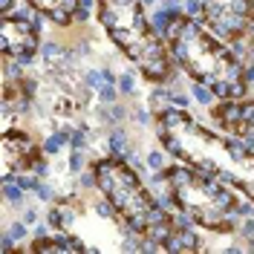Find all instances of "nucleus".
Segmentation results:
<instances>
[{
  "instance_id": "obj_1",
  "label": "nucleus",
  "mask_w": 254,
  "mask_h": 254,
  "mask_svg": "<svg viewBox=\"0 0 254 254\" xmlns=\"http://www.w3.org/2000/svg\"><path fill=\"white\" fill-rule=\"evenodd\" d=\"M168 156L237 188L254 202V147L243 136L214 133L188 110H165L153 119Z\"/></svg>"
},
{
  "instance_id": "obj_2",
  "label": "nucleus",
  "mask_w": 254,
  "mask_h": 254,
  "mask_svg": "<svg viewBox=\"0 0 254 254\" xmlns=\"http://www.w3.org/2000/svg\"><path fill=\"white\" fill-rule=\"evenodd\" d=\"M90 168L95 176V190L110 202L116 220L165 252V243L171 240L176 225L185 220V214L179 208L162 205L156 190H150L142 179V171L133 168L125 156L110 153L90 162Z\"/></svg>"
},
{
  "instance_id": "obj_3",
  "label": "nucleus",
  "mask_w": 254,
  "mask_h": 254,
  "mask_svg": "<svg viewBox=\"0 0 254 254\" xmlns=\"http://www.w3.org/2000/svg\"><path fill=\"white\" fill-rule=\"evenodd\" d=\"M168 47L174 52L176 66L190 81H199L214 90L220 101H243L252 93L246 66L237 52L208 29L199 17L182 15L168 29Z\"/></svg>"
},
{
  "instance_id": "obj_4",
  "label": "nucleus",
  "mask_w": 254,
  "mask_h": 254,
  "mask_svg": "<svg viewBox=\"0 0 254 254\" xmlns=\"http://www.w3.org/2000/svg\"><path fill=\"white\" fill-rule=\"evenodd\" d=\"M98 23L130 64L153 84H171L179 75L168 38L150 23L144 0H98Z\"/></svg>"
},
{
  "instance_id": "obj_5",
  "label": "nucleus",
  "mask_w": 254,
  "mask_h": 254,
  "mask_svg": "<svg viewBox=\"0 0 254 254\" xmlns=\"http://www.w3.org/2000/svg\"><path fill=\"white\" fill-rule=\"evenodd\" d=\"M162 174V182L171 193L174 205L188 217L196 228H205L220 237H234L237 234L240 217L246 211V196L237 188L231 190L225 182L214 179L208 174H199L182 162L168 165Z\"/></svg>"
},
{
  "instance_id": "obj_6",
  "label": "nucleus",
  "mask_w": 254,
  "mask_h": 254,
  "mask_svg": "<svg viewBox=\"0 0 254 254\" xmlns=\"http://www.w3.org/2000/svg\"><path fill=\"white\" fill-rule=\"evenodd\" d=\"M199 20L228 47L254 29V0H199Z\"/></svg>"
},
{
  "instance_id": "obj_7",
  "label": "nucleus",
  "mask_w": 254,
  "mask_h": 254,
  "mask_svg": "<svg viewBox=\"0 0 254 254\" xmlns=\"http://www.w3.org/2000/svg\"><path fill=\"white\" fill-rule=\"evenodd\" d=\"M47 156L41 139L20 125L3 127V142H0V165H3V176L15 174H32L35 165Z\"/></svg>"
},
{
  "instance_id": "obj_8",
  "label": "nucleus",
  "mask_w": 254,
  "mask_h": 254,
  "mask_svg": "<svg viewBox=\"0 0 254 254\" xmlns=\"http://www.w3.org/2000/svg\"><path fill=\"white\" fill-rule=\"evenodd\" d=\"M41 29L26 15H6L0 20V49L3 58H15L20 64H29L41 52Z\"/></svg>"
},
{
  "instance_id": "obj_9",
  "label": "nucleus",
  "mask_w": 254,
  "mask_h": 254,
  "mask_svg": "<svg viewBox=\"0 0 254 254\" xmlns=\"http://www.w3.org/2000/svg\"><path fill=\"white\" fill-rule=\"evenodd\" d=\"M23 3L58 29L78 26V0H23Z\"/></svg>"
},
{
  "instance_id": "obj_10",
  "label": "nucleus",
  "mask_w": 254,
  "mask_h": 254,
  "mask_svg": "<svg viewBox=\"0 0 254 254\" xmlns=\"http://www.w3.org/2000/svg\"><path fill=\"white\" fill-rule=\"evenodd\" d=\"M23 252H32V254H52V252L84 254V252H90V246H84L81 240H75L72 234H66V231H55V234L47 231V234H38L29 246H23Z\"/></svg>"
},
{
  "instance_id": "obj_11",
  "label": "nucleus",
  "mask_w": 254,
  "mask_h": 254,
  "mask_svg": "<svg viewBox=\"0 0 254 254\" xmlns=\"http://www.w3.org/2000/svg\"><path fill=\"white\" fill-rule=\"evenodd\" d=\"M190 95H193V101H196V104H202V107H208V110L220 101V98L214 95V90L205 87V84H199V81H190Z\"/></svg>"
},
{
  "instance_id": "obj_12",
  "label": "nucleus",
  "mask_w": 254,
  "mask_h": 254,
  "mask_svg": "<svg viewBox=\"0 0 254 254\" xmlns=\"http://www.w3.org/2000/svg\"><path fill=\"white\" fill-rule=\"evenodd\" d=\"M66 171L72 176H78L81 171H87V165H90V150H81V147H69V159H66Z\"/></svg>"
},
{
  "instance_id": "obj_13",
  "label": "nucleus",
  "mask_w": 254,
  "mask_h": 254,
  "mask_svg": "<svg viewBox=\"0 0 254 254\" xmlns=\"http://www.w3.org/2000/svg\"><path fill=\"white\" fill-rule=\"evenodd\" d=\"M150 119H156L150 107H142V104H139V107H136V104L130 107V122L136 127H150Z\"/></svg>"
},
{
  "instance_id": "obj_14",
  "label": "nucleus",
  "mask_w": 254,
  "mask_h": 254,
  "mask_svg": "<svg viewBox=\"0 0 254 254\" xmlns=\"http://www.w3.org/2000/svg\"><path fill=\"white\" fill-rule=\"evenodd\" d=\"M165 153H168L165 147H162V150H159V147H153V150H147V156H144V162H147V168H150L153 174H156V171H165V168H168V165H165Z\"/></svg>"
},
{
  "instance_id": "obj_15",
  "label": "nucleus",
  "mask_w": 254,
  "mask_h": 254,
  "mask_svg": "<svg viewBox=\"0 0 254 254\" xmlns=\"http://www.w3.org/2000/svg\"><path fill=\"white\" fill-rule=\"evenodd\" d=\"M35 199H41V202L52 205V202H58L61 196L55 193V185H49V182H41V185H38V190H35Z\"/></svg>"
},
{
  "instance_id": "obj_16",
  "label": "nucleus",
  "mask_w": 254,
  "mask_h": 254,
  "mask_svg": "<svg viewBox=\"0 0 254 254\" xmlns=\"http://www.w3.org/2000/svg\"><path fill=\"white\" fill-rule=\"evenodd\" d=\"M119 93L136 95V75L133 72H119Z\"/></svg>"
},
{
  "instance_id": "obj_17",
  "label": "nucleus",
  "mask_w": 254,
  "mask_h": 254,
  "mask_svg": "<svg viewBox=\"0 0 254 254\" xmlns=\"http://www.w3.org/2000/svg\"><path fill=\"white\" fill-rule=\"evenodd\" d=\"M29 228H32V225H26L23 220H17V222H12V225H6L3 231H6L9 237H15L17 243H20V240H26V237H29Z\"/></svg>"
},
{
  "instance_id": "obj_18",
  "label": "nucleus",
  "mask_w": 254,
  "mask_h": 254,
  "mask_svg": "<svg viewBox=\"0 0 254 254\" xmlns=\"http://www.w3.org/2000/svg\"><path fill=\"white\" fill-rule=\"evenodd\" d=\"M20 220L35 228V225L41 222V211H38V208H23V211H20Z\"/></svg>"
},
{
  "instance_id": "obj_19",
  "label": "nucleus",
  "mask_w": 254,
  "mask_h": 254,
  "mask_svg": "<svg viewBox=\"0 0 254 254\" xmlns=\"http://www.w3.org/2000/svg\"><path fill=\"white\" fill-rule=\"evenodd\" d=\"M159 0H144V6H156Z\"/></svg>"
},
{
  "instance_id": "obj_20",
  "label": "nucleus",
  "mask_w": 254,
  "mask_h": 254,
  "mask_svg": "<svg viewBox=\"0 0 254 254\" xmlns=\"http://www.w3.org/2000/svg\"><path fill=\"white\" fill-rule=\"evenodd\" d=\"M179 3H185V0H179Z\"/></svg>"
},
{
  "instance_id": "obj_21",
  "label": "nucleus",
  "mask_w": 254,
  "mask_h": 254,
  "mask_svg": "<svg viewBox=\"0 0 254 254\" xmlns=\"http://www.w3.org/2000/svg\"><path fill=\"white\" fill-rule=\"evenodd\" d=\"M252 90H254V84H252Z\"/></svg>"
}]
</instances>
